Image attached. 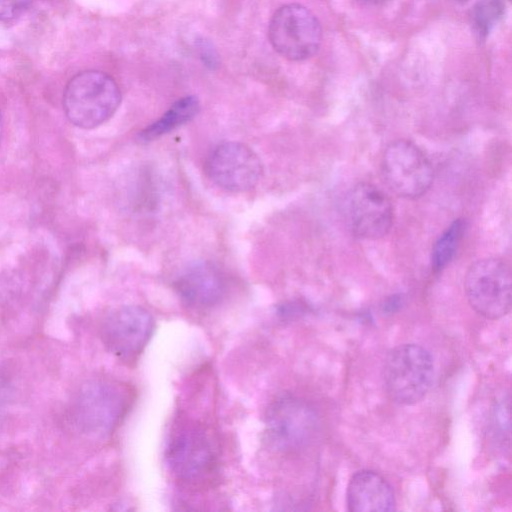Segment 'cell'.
<instances>
[{
	"label": "cell",
	"instance_id": "6da1fadb",
	"mask_svg": "<svg viewBox=\"0 0 512 512\" xmlns=\"http://www.w3.org/2000/svg\"><path fill=\"white\" fill-rule=\"evenodd\" d=\"M165 458L173 476L189 486L209 483L218 471L219 454L212 433L194 420H182L175 425Z\"/></svg>",
	"mask_w": 512,
	"mask_h": 512
},
{
	"label": "cell",
	"instance_id": "7a4b0ae2",
	"mask_svg": "<svg viewBox=\"0 0 512 512\" xmlns=\"http://www.w3.org/2000/svg\"><path fill=\"white\" fill-rule=\"evenodd\" d=\"M133 399L132 388L123 382L90 381L75 399L72 413L75 424L88 435L106 436L121 423Z\"/></svg>",
	"mask_w": 512,
	"mask_h": 512
},
{
	"label": "cell",
	"instance_id": "3957f363",
	"mask_svg": "<svg viewBox=\"0 0 512 512\" xmlns=\"http://www.w3.org/2000/svg\"><path fill=\"white\" fill-rule=\"evenodd\" d=\"M433 377V357L418 344L397 345L384 358L383 385L388 397L399 405L420 402L430 390Z\"/></svg>",
	"mask_w": 512,
	"mask_h": 512
},
{
	"label": "cell",
	"instance_id": "277c9868",
	"mask_svg": "<svg viewBox=\"0 0 512 512\" xmlns=\"http://www.w3.org/2000/svg\"><path fill=\"white\" fill-rule=\"evenodd\" d=\"M121 102V92L108 74L88 70L76 74L67 83L63 95L64 112L68 120L84 129L107 121Z\"/></svg>",
	"mask_w": 512,
	"mask_h": 512
},
{
	"label": "cell",
	"instance_id": "5b68a950",
	"mask_svg": "<svg viewBox=\"0 0 512 512\" xmlns=\"http://www.w3.org/2000/svg\"><path fill=\"white\" fill-rule=\"evenodd\" d=\"M320 419L317 410L305 399L284 394L269 405L265 432L269 445L283 454H295L317 439Z\"/></svg>",
	"mask_w": 512,
	"mask_h": 512
},
{
	"label": "cell",
	"instance_id": "8992f818",
	"mask_svg": "<svg viewBox=\"0 0 512 512\" xmlns=\"http://www.w3.org/2000/svg\"><path fill=\"white\" fill-rule=\"evenodd\" d=\"M512 276L509 264L496 257L477 260L468 268L464 290L471 308L489 320L511 310Z\"/></svg>",
	"mask_w": 512,
	"mask_h": 512
},
{
	"label": "cell",
	"instance_id": "52a82bcc",
	"mask_svg": "<svg viewBox=\"0 0 512 512\" xmlns=\"http://www.w3.org/2000/svg\"><path fill=\"white\" fill-rule=\"evenodd\" d=\"M273 48L284 58L300 61L313 56L322 39L317 18L300 4H286L273 14L268 28Z\"/></svg>",
	"mask_w": 512,
	"mask_h": 512
},
{
	"label": "cell",
	"instance_id": "ba28073f",
	"mask_svg": "<svg viewBox=\"0 0 512 512\" xmlns=\"http://www.w3.org/2000/svg\"><path fill=\"white\" fill-rule=\"evenodd\" d=\"M381 170L387 186L407 199L421 197L433 182L430 160L416 144L406 139L392 141L386 146Z\"/></svg>",
	"mask_w": 512,
	"mask_h": 512
},
{
	"label": "cell",
	"instance_id": "9c48e42d",
	"mask_svg": "<svg viewBox=\"0 0 512 512\" xmlns=\"http://www.w3.org/2000/svg\"><path fill=\"white\" fill-rule=\"evenodd\" d=\"M345 215L355 236L376 240L387 235L392 228L394 208L389 197L379 187L361 182L347 194Z\"/></svg>",
	"mask_w": 512,
	"mask_h": 512
},
{
	"label": "cell",
	"instance_id": "30bf717a",
	"mask_svg": "<svg viewBox=\"0 0 512 512\" xmlns=\"http://www.w3.org/2000/svg\"><path fill=\"white\" fill-rule=\"evenodd\" d=\"M205 170L208 177L228 191H247L262 175L258 155L247 145L228 141L218 144L209 154Z\"/></svg>",
	"mask_w": 512,
	"mask_h": 512
},
{
	"label": "cell",
	"instance_id": "8fae6325",
	"mask_svg": "<svg viewBox=\"0 0 512 512\" xmlns=\"http://www.w3.org/2000/svg\"><path fill=\"white\" fill-rule=\"evenodd\" d=\"M151 314L139 306H125L112 312L104 321L101 336L104 345L123 361L136 359L154 331Z\"/></svg>",
	"mask_w": 512,
	"mask_h": 512
},
{
	"label": "cell",
	"instance_id": "7c38bea8",
	"mask_svg": "<svg viewBox=\"0 0 512 512\" xmlns=\"http://www.w3.org/2000/svg\"><path fill=\"white\" fill-rule=\"evenodd\" d=\"M175 288L189 306L208 308L225 294V280L216 266L207 261L189 265L177 278Z\"/></svg>",
	"mask_w": 512,
	"mask_h": 512
},
{
	"label": "cell",
	"instance_id": "4fadbf2b",
	"mask_svg": "<svg viewBox=\"0 0 512 512\" xmlns=\"http://www.w3.org/2000/svg\"><path fill=\"white\" fill-rule=\"evenodd\" d=\"M346 504L351 512H390L396 509L392 486L381 474L370 469L359 470L351 476Z\"/></svg>",
	"mask_w": 512,
	"mask_h": 512
},
{
	"label": "cell",
	"instance_id": "5bb4252c",
	"mask_svg": "<svg viewBox=\"0 0 512 512\" xmlns=\"http://www.w3.org/2000/svg\"><path fill=\"white\" fill-rule=\"evenodd\" d=\"M199 109L200 104L196 96H185L177 100L157 121L142 130L139 136L144 141L161 137L189 122L197 115Z\"/></svg>",
	"mask_w": 512,
	"mask_h": 512
},
{
	"label": "cell",
	"instance_id": "9a60e30c",
	"mask_svg": "<svg viewBox=\"0 0 512 512\" xmlns=\"http://www.w3.org/2000/svg\"><path fill=\"white\" fill-rule=\"evenodd\" d=\"M464 231L461 219L452 222L438 237L431 252V266L435 272L444 269L455 256Z\"/></svg>",
	"mask_w": 512,
	"mask_h": 512
},
{
	"label": "cell",
	"instance_id": "2e32d148",
	"mask_svg": "<svg viewBox=\"0 0 512 512\" xmlns=\"http://www.w3.org/2000/svg\"><path fill=\"white\" fill-rule=\"evenodd\" d=\"M505 11L503 0H480L471 11V24L479 38H485L501 20Z\"/></svg>",
	"mask_w": 512,
	"mask_h": 512
},
{
	"label": "cell",
	"instance_id": "e0dca14e",
	"mask_svg": "<svg viewBox=\"0 0 512 512\" xmlns=\"http://www.w3.org/2000/svg\"><path fill=\"white\" fill-rule=\"evenodd\" d=\"M31 0H0V21L17 18L29 7Z\"/></svg>",
	"mask_w": 512,
	"mask_h": 512
},
{
	"label": "cell",
	"instance_id": "ac0fdd59",
	"mask_svg": "<svg viewBox=\"0 0 512 512\" xmlns=\"http://www.w3.org/2000/svg\"><path fill=\"white\" fill-rule=\"evenodd\" d=\"M401 302V300L398 298V297H391L390 300H388L385 304V310L388 311V312H391V311H394L396 308L399 307V303Z\"/></svg>",
	"mask_w": 512,
	"mask_h": 512
},
{
	"label": "cell",
	"instance_id": "d6986e66",
	"mask_svg": "<svg viewBox=\"0 0 512 512\" xmlns=\"http://www.w3.org/2000/svg\"><path fill=\"white\" fill-rule=\"evenodd\" d=\"M2 130H3V122H2V116L0 113V141H1V136H2Z\"/></svg>",
	"mask_w": 512,
	"mask_h": 512
},
{
	"label": "cell",
	"instance_id": "ffe728a7",
	"mask_svg": "<svg viewBox=\"0 0 512 512\" xmlns=\"http://www.w3.org/2000/svg\"><path fill=\"white\" fill-rule=\"evenodd\" d=\"M365 1L373 2V3H378V2H381V1H384V0H365Z\"/></svg>",
	"mask_w": 512,
	"mask_h": 512
},
{
	"label": "cell",
	"instance_id": "44dd1931",
	"mask_svg": "<svg viewBox=\"0 0 512 512\" xmlns=\"http://www.w3.org/2000/svg\"><path fill=\"white\" fill-rule=\"evenodd\" d=\"M458 2H466L467 0H456Z\"/></svg>",
	"mask_w": 512,
	"mask_h": 512
}]
</instances>
